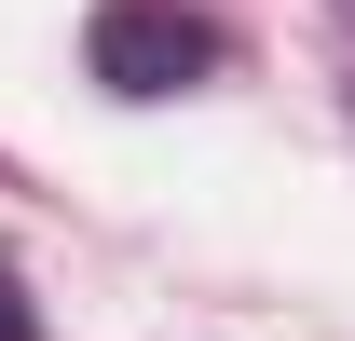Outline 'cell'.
I'll return each mask as SVG.
<instances>
[{"instance_id":"cell-1","label":"cell","mask_w":355,"mask_h":341,"mask_svg":"<svg viewBox=\"0 0 355 341\" xmlns=\"http://www.w3.org/2000/svg\"><path fill=\"white\" fill-rule=\"evenodd\" d=\"M83 55H96V82H110V96H191V82H219L232 42L191 14V0H110Z\"/></svg>"},{"instance_id":"cell-2","label":"cell","mask_w":355,"mask_h":341,"mask_svg":"<svg viewBox=\"0 0 355 341\" xmlns=\"http://www.w3.org/2000/svg\"><path fill=\"white\" fill-rule=\"evenodd\" d=\"M0 341H42V300H28V273H14V246H0Z\"/></svg>"}]
</instances>
